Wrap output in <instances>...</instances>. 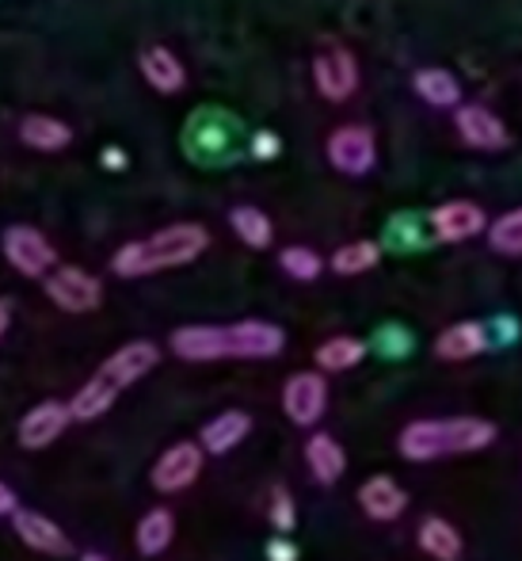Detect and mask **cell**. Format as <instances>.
I'll use <instances>...</instances> for the list:
<instances>
[{
  "instance_id": "6da1fadb",
  "label": "cell",
  "mask_w": 522,
  "mask_h": 561,
  "mask_svg": "<svg viewBox=\"0 0 522 561\" xmlns=\"http://www.w3.org/2000/svg\"><path fill=\"white\" fill-rule=\"evenodd\" d=\"M172 355L187 363L218 359H275L287 347V333L275 321L244 318L233 325H179L169 336Z\"/></svg>"
},
{
  "instance_id": "7a4b0ae2",
  "label": "cell",
  "mask_w": 522,
  "mask_h": 561,
  "mask_svg": "<svg viewBox=\"0 0 522 561\" xmlns=\"http://www.w3.org/2000/svg\"><path fill=\"white\" fill-rule=\"evenodd\" d=\"M210 249V229L199 222H172L149 237L126 241L123 249L111 256V272L118 279H146L156 272H172V267H187Z\"/></svg>"
},
{
  "instance_id": "3957f363",
  "label": "cell",
  "mask_w": 522,
  "mask_h": 561,
  "mask_svg": "<svg viewBox=\"0 0 522 561\" xmlns=\"http://www.w3.org/2000/svg\"><path fill=\"white\" fill-rule=\"evenodd\" d=\"M179 149L195 169H233L252 153V134L233 107L199 104L179 130Z\"/></svg>"
},
{
  "instance_id": "277c9868",
  "label": "cell",
  "mask_w": 522,
  "mask_h": 561,
  "mask_svg": "<svg viewBox=\"0 0 522 561\" xmlns=\"http://www.w3.org/2000/svg\"><path fill=\"white\" fill-rule=\"evenodd\" d=\"M156 363H161V347H156L153 340H130V344H123L118 352H111L107 359L100 363L96 375H92L89 382L73 393V401H69L73 421H100L118 401V393L130 390L134 382H141Z\"/></svg>"
},
{
  "instance_id": "5b68a950",
  "label": "cell",
  "mask_w": 522,
  "mask_h": 561,
  "mask_svg": "<svg viewBox=\"0 0 522 561\" xmlns=\"http://www.w3.org/2000/svg\"><path fill=\"white\" fill-rule=\"evenodd\" d=\"M496 424L485 416H424L405 424L397 450L408 462H434L446 455H473V450L492 447Z\"/></svg>"
},
{
  "instance_id": "8992f818",
  "label": "cell",
  "mask_w": 522,
  "mask_h": 561,
  "mask_svg": "<svg viewBox=\"0 0 522 561\" xmlns=\"http://www.w3.org/2000/svg\"><path fill=\"white\" fill-rule=\"evenodd\" d=\"M324 157L347 180H362L378 169V134L367 123H339L324 138Z\"/></svg>"
},
{
  "instance_id": "52a82bcc",
  "label": "cell",
  "mask_w": 522,
  "mask_h": 561,
  "mask_svg": "<svg viewBox=\"0 0 522 561\" xmlns=\"http://www.w3.org/2000/svg\"><path fill=\"white\" fill-rule=\"evenodd\" d=\"M0 252H4L8 267L20 272L23 279H46L58 267V249L38 226L15 222L0 233Z\"/></svg>"
},
{
  "instance_id": "ba28073f",
  "label": "cell",
  "mask_w": 522,
  "mask_h": 561,
  "mask_svg": "<svg viewBox=\"0 0 522 561\" xmlns=\"http://www.w3.org/2000/svg\"><path fill=\"white\" fill-rule=\"evenodd\" d=\"M313 89L321 100L328 104H347V100L359 92L362 84V69H359V58H355L347 46L339 43H324L321 50L313 54Z\"/></svg>"
},
{
  "instance_id": "9c48e42d",
  "label": "cell",
  "mask_w": 522,
  "mask_h": 561,
  "mask_svg": "<svg viewBox=\"0 0 522 561\" xmlns=\"http://www.w3.org/2000/svg\"><path fill=\"white\" fill-rule=\"evenodd\" d=\"M43 290L61 313H92L104 306V283L77 264H58L43 279Z\"/></svg>"
},
{
  "instance_id": "30bf717a",
  "label": "cell",
  "mask_w": 522,
  "mask_h": 561,
  "mask_svg": "<svg viewBox=\"0 0 522 561\" xmlns=\"http://www.w3.org/2000/svg\"><path fill=\"white\" fill-rule=\"evenodd\" d=\"M427 226H431V237L442 244H462L473 241V237L488 233V215L480 203L473 199H446L427 215Z\"/></svg>"
},
{
  "instance_id": "8fae6325",
  "label": "cell",
  "mask_w": 522,
  "mask_h": 561,
  "mask_svg": "<svg viewBox=\"0 0 522 561\" xmlns=\"http://www.w3.org/2000/svg\"><path fill=\"white\" fill-rule=\"evenodd\" d=\"M328 409V382L321 370H294L282 386V413L298 424V428H313Z\"/></svg>"
},
{
  "instance_id": "7c38bea8",
  "label": "cell",
  "mask_w": 522,
  "mask_h": 561,
  "mask_svg": "<svg viewBox=\"0 0 522 561\" xmlns=\"http://www.w3.org/2000/svg\"><path fill=\"white\" fill-rule=\"evenodd\" d=\"M454 130L477 153H503L511 146V130L492 107L485 104H462L454 112Z\"/></svg>"
},
{
  "instance_id": "4fadbf2b",
  "label": "cell",
  "mask_w": 522,
  "mask_h": 561,
  "mask_svg": "<svg viewBox=\"0 0 522 561\" xmlns=\"http://www.w3.org/2000/svg\"><path fill=\"white\" fill-rule=\"evenodd\" d=\"M202 455H207V450L199 444H192V439L172 444L153 462V470H149V481H153L156 493H184V489H192L202 473Z\"/></svg>"
},
{
  "instance_id": "5bb4252c",
  "label": "cell",
  "mask_w": 522,
  "mask_h": 561,
  "mask_svg": "<svg viewBox=\"0 0 522 561\" xmlns=\"http://www.w3.org/2000/svg\"><path fill=\"white\" fill-rule=\"evenodd\" d=\"M138 73L156 96H179L187 89V66L164 43H146L138 50Z\"/></svg>"
},
{
  "instance_id": "9a60e30c",
  "label": "cell",
  "mask_w": 522,
  "mask_h": 561,
  "mask_svg": "<svg viewBox=\"0 0 522 561\" xmlns=\"http://www.w3.org/2000/svg\"><path fill=\"white\" fill-rule=\"evenodd\" d=\"M69 424H73L69 401H54V398L38 401V405H31L27 413H23L15 439H20V447H27V450H43V447H50L54 439L66 436Z\"/></svg>"
},
{
  "instance_id": "2e32d148",
  "label": "cell",
  "mask_w": 522,
  "mask_h": 561,
  "mask_svg": "<svg viewBox=\"0 0 522 561\" xmlns=\"http://www.w3.org/2000/svg\"><path fill=\"white\" fill-rule=\"evenodd\" d=\"M12 527L20 535L23 547H31L35 554H46V558H73V539L54 524L50 516L43 512H31V508H20L12 516Z\"/></svg>"
},
{
  "instance_id": "e0dca14e",
  "label": "cell",
  "mask_w": 522,
  "mask_h": 561,
  "mask_svg": "<svg viewBox=\"0 0 522 561\" xmlns=\"http://www.w3.org/2000/svg\"><path fill=\"white\" fill-rule=\"evenodd\" d=\"M20 141L31 149V153H66L73 146V126L58 115L46 112H27L20 115V126H15Z\"/></svg>"
},
{
  "instance_id": "ac0fdd59",
  "label": "cell",
  "mask_w": 522,
  "mask_h": 561,
  "mask_svg": "<svg viewBox=\"0 0 522 561\" xmlns=\"http://www.w3.org/2000/svg\"><path fill=\"white\" fill-rule=\"evenodd\" d=\"M359 508L367 512L374 524H393V519L405 516L408 493L390 478V473H374L359 485Z\"/></svg>"
},
{
  "instance_id": "d6986e66",
  "label": "cell",
  "mask_w": 522,
  "mask_h": 561,
  "mask_svg": "<svg viewBox=\"0 0 522 561\" xmlns=\"http://www.w3.org/2000/svg\"><path fill=\"white\" fill-rule=\"evenodd\" d=\"M488 347H492V336H488L485 321H454V325H446L439 340H434V355L450 363L473 359V355L488 352Z\"/></svg>"
},
{
  "instance_id": "ffe728a7",
  "label": "cell",
  "mask_w": 522,
  "mask_h": 561,
  "mask_svg": "<svg viewBox=\"0 0 522 561\" xmlns=\"http://www.w3.org/2000/svg\"><path fill=\"white\" fill-rule=\"evenodd\" d=\"M413 92L434 112H457L462 107V81L442 66H424L413 73Z\"/></svg>"
},
{
  "instance_id": "44dd1931",
  "label": "cell",
  "mask_w": 522,
  "mask_h": 561,
  "mask_svg": "<svg viewBox=\"0 0 522 561\" xmlns=\"http://www.w3.org/2000/svg\"><path fill=\"white\" fill-rule=\"evenodd\" d=\"M248 432H252V416L244 409H225V413H218L213 421L202 424L199 447L207 455H229V450L248 439Z\"/></svg>"
},
{
  "instance_id": "7402d4cb",
  "label": "cell",
  "mask_w": 522,
  "mask_h": 561,
  "mask_svg": "<svg viewBox=\"0 0 522 561\" xmlns=\"http://www.w3.org/2000/svg\"><path fill=\"white\" fill-rule=\"evenodd\" d=\"M305 466H310L313 481L336 485L347 470V450L339 447V439L328 436V432H313V436L305 439Z\"/></svg>"
},
{
  "instance_id": "603a6c76",
  "label": "cell",
  "mask_w": 522,
  "mask_h": 561,
  "mask_svg": "<svg viewBox=\"0 0 522 561\" xmlns=\"http://www.w3.org/2000/svg\"><path fill=\"white\" fill-rule=\"evenodd\" d=\"M176 539V516L169 508H149L134 527V547L141 558H161Z\"/></svg>"
},
{
  "instance_id": "cb8c5ba5",
  "label": "cell",
  "mask_w": 522,
  "mask_h": 561,
  "mask_svg": "<svg viewBox=\"0 0 522 561\" xmlns=\"http://www.w3.org/2000/svg\"><path fill=\"white\" fill-rule=\"evenodd\" d=\"M416 542H419V550L434 561H462V550H465L457 527L450 524V519H439V516H427L424 524H419Z\"/></svg>"
},
{
  "instance_id": "d4e9b609",
  "label": "cell",
  "mask_w": 522,
  "mask_h": 561,
  "mask_svg": "<svg viewBox=\"0 0 522 561\" xmlns=\"http://www.w3.org/2000/svg\"><path fill=\"white\" fill-rule=\"evenodd\" d=\"M367 359V344L359 336H328L313 352V363L321 375H344V370L359 367Z\"/></svg>"
},
{
  "instance_id": "484cf974",
  "label": "cell",
  "mask_w": 522,
  "mask_h": 561,
  "mask_svg": "<svg viewBox=\"0 0 522 561\" xmlns=\"http://www.w3.org/2000/svg\"><path fill=\"white\" fill-rule=\"evenodd\" d=\"M382 264V241H370V237H359V241H347V244H339L336 252H332V260H328V267L336 275H367V272H374V267Z\"/></svg>"
},
{
  "instance_id": "4316f807",
  "label": "cell",
  "mask_w": 522,
  "mask_h": 561,
  "mask_svg": "<svg viewBox=\"0 0 522 561\" xmlns=\"http://www.w3.org/2000/svg\"><path fill=\"white\" fill-rule=\"evenodd\" d=\"M229 226H233V233L241 237V244H248V249H271L275 222L259 207H252V203H241V207L229 210Z\"/></svg>"
},
{
  "instance_id": "83f0119b",
  "label": "cell",
  "mask_w": 522,
  "mask_h": 561,
  "mask_svg": "<svg viewBox=\"0 0 522 561\" xmlns=\"http://www.w3.org/2000/svg\"><path fill=\"white\" fill-rule=\"evenodd\" d=\"M279 267H282V275H290L294 283H313V279H321L324 260L310 244H287V249L279 252Z\"/></svg>"
},
{
  "instance_id": "f1b7e54d",
  "label": "cell",
  "mask_w": 522,
  "mask_h": 561,
  "mask_svg": "<svg viewBox=\"0 0 522 561\" xmlns=\"http://www.w3.org/2000/svg\"><path fill=\"white\" fill-rule=\"evenodd\" d=\"M488 244L500 256H522V207L508 210L488 226Z\"/></svg>"
},
{
  "instance_id": "f546056e",
  "label": "cell",
  "mask_w": 522,
  "mask_h": 561,
  "mask_svg": "<svg viewBox=\"0 0 522 561\" xmlns=\"http://www.w3.org/2000/svg\"><path fill=\"white\" fill-rule=\"evenodd\" d=\"M267 519L279 535H290L298 527V508H294V496L287 493L282 485L271 489V501H267Z\"/></svg>"
},
{
  "instance_id": "4dcf8cb0",
  "label": "cell",
  "mask_w": 522,
  "mask_h": 561,
  "mask_svg": "<svg viewBox=\"0 0 522 561\" xmlns=\"http://www.w3.org/2000/svg\"><path fill=\"white\" fill-rule=\"evenodd\" d=\"M385 244L401 252L416 249V215H397L390 226H385Z\"/></svg>"
},
{
  "instance_id": "1f68e13d",
  "label": "cell",
  "mask_w": 522,
  "mask_h": 561,
  "mask_svg": "<svg viewBox=\"0 0 522 561\" xmlns=\"http://www.w3.org/2000/svg\"><path fill=\"white\" fill-rule=\"evenodd\" d=\"M378 352L385 355H405L408 352V333L397 325H385L382 333H378Z\"/></svg>"
},
{
  "instance_id": "d6a6232c",
  "label": "cell",
  "mask_w": 522,
  "mask_h": 561,
  "mask_svg": "<svg viewBox=\"0 0 522 561\" xmlns=\"http://www.w3.org/2000/svg\"><path fill=\"white\" fill-rule=\"evenodd\" d=\"M264 554H267V561H298V547L287 539V535H275V539L264 547Z\"/></svg>"
},
{
  "instance_id": "836d02e7",
  "label": "cell",
  "mask_w": 522,
  "mask_h": 561,
  "mask_svg": "<svg viewBox=\"0 0 522 561\" xmlns=\"http://www.w3.org/2000/svg\"><path fill=\"white\" fill-rule=\"evenodd\" d=\"M279 153V138L275 134H252V157H275Z\"/></svg>"
},
{
  "instance_id": "e575fe53",
  "label": "cell",
  "mask_w": 522,
  "mask_h": 561,
  "mask_svg": "<svg viewBox=\"0 0 522 561\" xmlns=\"http://www.w3.org/2000/svg\"><path fill=\"white\" fill-rule=\"evenodd\" d=\"M20 512V496L8 481H0V516H15Z\"/></svg>"
},
{
  "instance_id": "d590c367",
  "label": "cell",
  "mask_w": 522,
  "mask_h": 561,
  "mask_svg": "<svg viewBox=\"0 0 522 561\" xmlns=\"http://www.w3.org/2000/svg\"><path fill=\"white\" fill-rule=\"evenodd\" d=\"M8 329H12V302H8V298H0V340H4Z\"/></svg>"
},
{
  "instance_id": "8d00e7d4",
  "label": "cell",
  "mask_w": 522,
  "mask_h": 561,
  "mask_svg": "<svg viewBox=\"0 0 522 561\" xmlns=\"http://www.w3.org/2000/svg\"><path fill=\"white\" fill-rule=\"evenodd\" d=\"M81 561H107V558L100 550H89V554H81Z\"/></svg>"
}]
</instances>
